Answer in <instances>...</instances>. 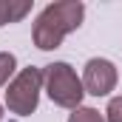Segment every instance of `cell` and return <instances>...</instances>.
<instances>
[{
  "label": "cell",
  "instance_id": "obj_1",
  "mask_svg": "<svg viewBox=\"0 0 122 122\" xmlns=\"http://www.w3.org/2000/svg\"><path fill=\"white\" fill-rule=\"evenodd\" d=\"M82 17H85V6L80 0H57V3H48L37 14V23H34V31H31L34 46L40 51L60 48L65 34H71V31H77L82 26Z\"/></svg>",
  "mask_w": 122,
  "mask_h": 122
},
{
  "label": "cell",
  "instance_id": "obj_2",
  "mask_svg": "<svg viewBox=\"0 0 122 122\" xmlns=\"http://www.w3.org/2000/svg\"><path fill=\"white\" fill-rule=\"evenodd\" d=\"M43 85H46V94L51 97L54 105L60 108H80L82 97H85V88H82V80L77 77V71L68 65V62H51L43 68Z\"/></svg>",
  "mask_w": 122,
  "mask_h": 122
},
{
  "label": "cell",
  "instance_id": "obj_3",
  "mask_svg": "<svg viewBox=\"0 0 122 122\" xmlns=\"http://www.w3.org/2000/svg\"><path fill=\"white\" fill-rule=\"evenodd\" d=\"M40 91H43V68H23L11 82H9V91H6V105L11 114L17 117H29L37 111V102H40Z\"/></svg>",
  "mask_w": 122,
  "mask_h": 122
},
{
  "label": "cell",
  "instance_id": "obj_4",
  "mask_svg": "<svg viewBox=\"0 0 122 122\" xmlns=\"http://www.w3.org/2000/svg\"><path fill=\"white\" fill-rule=\"evenodd\" d=\"M117 65L111 60H102V57H94L85 62V71H82V88L91 97H108V94L117 88Z\"/></svg>",
  "mask_w": 122,
  "mask_h": 122
},
{
  "label": "cell",
  "instance_id": "obj_5",
  "mask_svg": "<svg viewBox=\"0 0 122 122\" xmlns=\"http://www.w3.org/2000/svg\"><path fill=\"white\" fill-rule=\"evenodd\" d=\"M31 11V0H0V26L20 23Z\"/></svg>",
  "mask_w": 122,
  "mask_h": 122
},
{
  "label": "cell",
  "instance_id": "obj_6",
  "mask_svg": "<svg viewBox=\"0 0 122 122\" xmlns=\"http://www.w3.org/2000/svg\"><path fill=\"white\" fill-rule=\"evenodd\" d=\"M68 122H105V117L97 111V108H88V105H80V108H74L71 111V117Z\"/></svg>",
  "mask_w": 122,
  "mask_h": 122
},
{
  "label": "cell",
  "instance_id": "obj_7",
  "mask_svg": "<svg viewBox=\"0 0 122 122\" xmlns=\"http://www.w3.org/2000/svg\"><path fill=\"white\" fill-rule=\"evenodd\" d=\"M17 71V60L11 51H0V85H6L11 80V74Z\"/></svg>",
  "mask_w": 122,
  "mask_h": 122
},
{
  "label": "cell",
  "instance_id": "obj_8",
  "mask_svg": "<svg viewBox=\"0 0 122 122\" xmlns=\"http://www.w3.org/2000/svg\"><path fill=\"white\" fill-rule=\"evenodd\" d=\"M105 117H108V122H122V97H114V99L108 102Z\"/></svg>",
  "mask_w": 122,
  "mask_h": 122
},
{
  "label": "cell",
  "instance_id": "obj_9",
  "mask_svg": "<svg viewBox=\"0 0 122 122\" xmlns=\"http://www.w3.org/2000/svg\"><path fill=\"white\" fill-rule=\"evenodd\" d=\"M0 119H3V105H0Z\"/></svg>",
  "mask_w": 122,
  "mask_h": 122
}]
</instances>
